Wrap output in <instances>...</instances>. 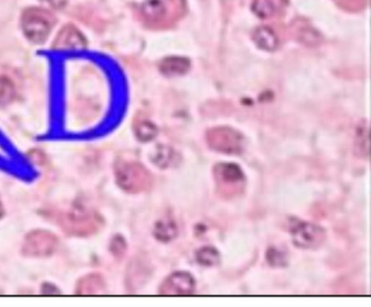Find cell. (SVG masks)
<instances>
[{"mask_svg":"<svg viewBox=\"0 0 371 307\" xmlns=\"http://www.w3.org/2000/svg\"><path fill=\"white\" fill-rule=\"evenodd\" d=\"M183 11V0H148L140 8V13L145 25L162 28L173 24Z\"/></svg>","mask_w":371,"mask_h":307,"instance_id":"cell-1","label":"cell"},{"mask_svg":"<svg viewBox=\"0 0 371 307\" xmlns=\"http://www.w3.org/2000/svg\"><path fill=\"white\" fill-rule=\"evenodd\" d=\"M60 222L65 231L78 236L94 234L103 226V219L98 212L80 207L65 213L61 217Z\"/></svg>","mask_w":371,"mask_h":307,"instance_id":"cell-2","label":"cell"},{"mask_svg":"<svg viewBox=\"0 0 371 307\" xmlns=\"http://www.w3.org/2000/svg\"><path fill=\"white\" fill-rule=\"evenodd\" d=\"M116 177L118 186L128 193H137L149 190L154 179L141 164L121 162L116 165Z\"/></svg>","mask_w":371,"mask_h":307,"instance_id":"cell-3","label":"cell"},{"mask_svg":"<svg viewBox=\"0 0 371 307\" xmlns=\"http://www.w3.org/2000/svg\"><path fill=\"white\" fill-rule=\"evenodd\" d=\"M56 23V18L49 11L40 8L27 9L21 18L26 37L35 43L45 42Z\"/></svg>","mask_w":371,"mask_h":307,"instance_id":"cell-4","label":"cell"},{"mask_svg":"<svg viewBox=\"0 0 371 307\" xmlns=\"http://www.w3.org/2000/svg\"><path fill=\"white\" fill-rule=\"evenodd\" d=\"M288 223L293 243L297 248L315 250L323 245L326 233L322 227L296 217H291Z\"/></svg>","mask_w":371,"mask_h":307,"instance_id":"cell-5","label":"cell"},{"mask_svg":"<svg viewBox=\"0 0 371 307\" xmlns=\"http://www.w3.org/2000/svg\"><path fill=\"white\" fill-rule=\"evenodd\" d=\"M207 140L212 149L229 155H239L244 147L243 135L230 127H215L209 130Z\"/></svg>","mask_w":371,"mask_h":307,"instance_id":"cell-6","label":"cell"},{"mask_svg":"<svg viewBox=\"0 0 371 307\" xmlns=\"http://www.w3.org/2000/svg\"><path fill=\"white\" fill-rule=\"evenodd\" d=\"M58 246L59 239L54 233L37 229L26 236L21 252L27 257L46 258L53 255Z\"/></svg>","mask_w":371,"mask_h":307,"instance_id":"cell-7","label":"cell"},{"mask_svg":"<svg viewBox=\"0 0 371 307\" xmlns=\"http://www.w3.org/2000/svg\"><path fill=\"white\" fill-rule=\"evenodd\" d=\"M214 175L216 181L221 188H232L240 191L245 182V174L238 164L221 163L215 166Z\"/></svg>","mask_w":371,"mask_h":307,"instance_id":"cell-8","label":"cell"},{"mask_svg":"<svg viewBox=\"0 0 371 307\" xmlns=\"http://www.w3.org/2000/svg\"><path fill=\"white\" fill-rule=\"evenodd\" d=\"M193 277L187 272H176L170 275L162 284L160 294L165 296H186L195 289Z\"/></svg>","mask_w":371,"mask_h":307,"instance_id":"cell-9","label":"cell"},{"mask_svg":"<svg viewBox=\"0 0 371 307\" xmlns=\"http://www.w3.org/2000/svg\"><path fill=\"white\" fill-rule=\"evenodd\" d=\"M86 41L81 32L73 25L64 27L54 40L53 48L57 50L81 49Z\"/></svg>","mask_w":371,"mask_h":307,"instance_id":"cell-10","label":"cell"},{"mask_svg":"<svg viewBox=\"0 0 371 307\" xmlns=\"http://www.w3.org/2000/svg\"><path fill=\"white\" fill-rule=\"evenodd\" d=\"M106 287L103 278L97 274H91L82 277L78 282L76 294L78 295H102Z\"/></svg>","mask_w":371,"mask_h":307,"instance_id":"cell-11","label":"cell"},{"mask_svg":"<svg viewBox=\"0 0 371 307\" xmlns=\"http://www.w3.org/2000/svg\"><path fill=\"white\" fill-rule=\"evenodd\" d=\"M190 68V61L183 57H169L164 59L160 64V71L167 76L183 75Z\"/></svg>","mask_w":371,"mask_h":307,"instance_id":"cell-12","label":"cell"},{"mask_svg":"<svg viewBox=\"0 0 371 307\" xmlns=\"http://www.w3.org/2000/svg\"><path fill=\"white\" fill-rule=\"evenodd\" d=\"M286 5V0H255L253 8L262 18H269L279 13Z\"/></svg>","mask_w":371,"mask_h":307,"instance_id":"cell-13","label":"cell"},{"mask_svg":"<svg viewBox=\"0 0 371 307\" xmlns=\"http://www.w3.org/2000/svg\"><path fill=\"white\" fill-rule=\"evenodd\" d=\"M253 38L257 46L262 49L273 51L277 47V37L270 28H258L254 31Z\"/></svg>","mask_w":371,"mask_h":307,"instance_id":"cell-14","label":"cell"},{"mask_svg":"<svg viewBox=\"0 0 371 307\" xmlns=\"http://www.w3.org/2000/svg\"><path fill=\"white\" fill-rule=\"evenodd\" d=\"M136 135L142 142H147L154 139L157 135V127L146 121H140L135 126Z\"/></svg>","mask_w":371,"mask_h":307,"instance_id":"cell-15","label":"cell"},{"mask_svg":"<svg viewBox=\"0 0 371 307\" xmlns=\"http://www.w3.org/2000/svg\"><path fill=\"white\" fill-rule=\"evenodd\" d=\"M197 260L205 266H214L220 261V254L212 247L202 248L197 253Z\"/></svg>","mask_w":371,"mask_h":307,"instance_id":"cell-16","label":"cell"},{"mask_svg":"<svg viewBox=\"0 0 371 307\" xmlns=\"http://www.w3.org/2000/svg\"><path fill=\"white\" fill-rule=\"evenodd\" d=\"M15 87L6 77L0 76V104H7L15 96Z\"/></svg>","mask_w":371,"mask_h":307,"instance_id":"cell-17","label":"cell"},{"mask_svg":"<svg viewBox=\"0 0 371 307\" xmlns=\"http://www.w3.org/2000/svg\"><path fill=\"white\" fill-rule=\"evenodd\" d=\"M156 234L160 239L169 240L176 235V228L171 223L164 222L159 224Z\"/></svg>","mask_w":371,"mask_h":307,"instance_id":"cell-18","label":"cell"},{"mask_svg":"<svg viewBox=\"0 0 371 307\" xmlns=\"http://www.w3.org/2000/svg\"><path fill=\"white\" fill-rule=\"evenodd\" d=\"M267 259L270 265L274 266H281L286 264V256L282 252L277 251L276 248H270L267 252Z\"/></svg>","mask_w":371,"mask_h":307,"instance_id":"cell-19","label":"cell"},{"mask_svg":"<svg viewBox=\"0 0 371 307\" xmlns=\"http://www.w3.org/2000/svg\"><path fill=\"white\" fill-rule=\"evenodd\" d=\"M4 205L1 203V201H0V219L2 218V217L4 216Z\"/></svg>","mask_w":371,"mask_h":307,"instance_id":"cell-20","label":"cell"}]
</instances>
